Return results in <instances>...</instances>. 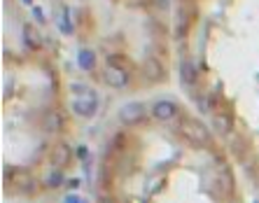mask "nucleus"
I'll list each match as a JSON object with an SVG mask.
<instances>
[{"label":"nucleus","mask_w":259,"mask_h":203,"mask_svg":"<svg viewBox=\"0 0 259 203\" xmlns=\"http://www.w3.org/2000/svg\"><path fill=\"white\" fill-rule=\"evenodd\" d=\"M180 133H182V138H185L189 145H194V147H210L212 145L210 129H208L201 119H196V117H187V119H182Z\"/></svg>","instance_id":"f257e3e1"},{"label":"nucleus","mask_w":259,"mask_h":203,"mask_svg":"<svg viewBox=\"0 0 259 203\" xmlns=\"http://www.w3.org/2000/svg\"><path fill=\"white\" fill-rule=\"evenodd\" d=\"M145 114H147V105L140 101H131V103H126V105H121L117 117H119V124L136 126L145 119Z\"/></svg>","instance_id":"f03ea898"},{"label":"nucleus","mask_w":259,"mask_h":203,"mask_svg":"<svg viewBox=\"0 0 259 203\" xmlns=\"http://www.w3.org/2000/svg\"><path fill=\"white\" fill-rule=\"evenodd\" d=\"M178 114H180V105L175 101H168V98H161V101H157L152 105V117L157 121H163V124L173 121Z\"/></svg>","instance_id":"7ed1b4c3"},{"label":"nucleus","mask_w":259,"mask_h":203,"mask_svg":"<svg viewBox=\"0 0 259 203\" xmlns=\"http://www.w3.org/2000/svg\"><path fill=\"white\" fill-rule=\"evenodd\" d=\"M98 110V96L96 91L91 96H84V98H75L72 101V114H77L82 119H91Z\"/></svg>","instance_id":"20e7f679"},{"label":"nucleus","mask_w":259,"mask_h":203,"mask_svg":"<svg viewBox=\"0 0 259 203\" xmlns=\"http://www.w3.org/2000/svg\"><path fill=\"white\" fill-rule=\"evenodd\" d=\"M103 79H105V84H110L112 89H124L128 84V79H131V75H128V68L110 66L108 63L105 72H103Z\"/></svg>","instance_id":"39448f33"},{"label":"nucleus","mask_w":259,"mask_h":203,"mask_svg":"<svg viewBox=\"0 0 259 203\" xmlns=\"http://www.w3.org/2000/svg\"><path fill=\"white\" fill-rule=\"evenodd\" d=\"M143 75L147 77V82L159 84L166 79V68H163V63L157 56H147V59L143 61Z\"/></svg>","instance_id":"423d86ee"},{"label":"nucleus","mask_w":259,"mask_h":203,"mask_svg":"<svg viewBox=\"0 0 259 203\" xmlns=\"http://www.w3.org/2000/svg\"><path fill=\"white\" fill-rule=\"evenodd\" d=\"M49 159H52V166L63 171V168L70 166V161H72V147L68 143H56L54 147H52V152H49Z\"/></svg>","instance_id":"0eeeda50"},{"label":"nucleus","mask_w":259,"mask_h":203,"mask_svg":"<svg viewBox=\"0 0 259 203\" xmlns=\"http://www.w3.org/2000/svg\"><path fill=\"white\" fill-rule=\"evenodd\" d=\"M40 126H42L47 133H61L63 131V126H66V119H63V114H61L59 110L52 108V110H45Z\"/></svg>","instance_id":"6e6552de"},{"label":"nucleus","mask_w":259,"mask_h":203,"mask_svg":"<svg viewBox=\"0 0 259 203\" xmlns=\"http://www.w3.org/2000/svg\"><path fill=\"white\" fill-rule=\"evenodd\" d=\"M180 82L185 87H194V84L199 82V68L194 66L189 59H182V63H180Z\"/></svg>","instance_id":"1a4fd4ad"},{"label":"nucleus","mask_w":259,"mask_h":203,"mask_svg":"<svg viewBox=\"0 0 259 203\" xmlns=\"http://www.w3.org/2000/svg\"><path fill=\"white\" fill-rule=\"evenodd\" d=\"M212 129L222 136H229L231 129H234V119H231L229 112H215L212 114Z\"/></svg>","instance_id":"9d476101"},{"label":"nucleus","mask_w":259,"mask_h":203,"mask_svg":"<svg viewBox=\"0 0 259 203\" xmlns=\"http://www.w3.org/2000/svg\"><path fill=\"white\" fill-rule=\"evenodd\" d=\"M24 45L30 49V52L40 49V45H42V40H40V33H37V30L33 28L30 24L24 26Z\"/></svg>","instance_id":"9b49d317"},{"label":"nucleus","mask_w":259,"mask_h":203,"mask_svg":"<svg viewBox=\"0 0 259 203\" xmlns=\"http://www.w3.org/2000/svg\"><path fill=\"white\" fill-rule=\"evenodd\" d=\"M77 66L87 72L94 70V68H96V54H94L91 49H79L77 52Z\"/></svg>","instance_id":"f8f14e48"},{"label":"nucleus","mask_w":259,"mask_h":203,"mask_svg":"<svg viewBox=\"0 0 259 203\" xmlns=\"http://www.w3.org/2000/svg\"><path fill=\"white\" fill-rule=\"evenodd\" d=\"M56 24H59V28L66 33V35H70L72 33V24H70V10L68 7H63L61 10V14L56 17Z\"/></svg>","instance_id":"ddd939ff"},{"label":"nucleus","mask_w":259,"mask_h":203,"mask_svg":"<svg viewBox=\"0 0 259 203\" xmlns=\"http://www.w3.org/2000/svg\"><path fill=\"white\" fill-rule=\"evenodd\" d=\"M45 185H47L49 189H56V187H61V185H63V171H59V168H52V173L47 175Z\"/></svg>","instance_id":"4468645a"},{"label":"nucleus","mask_w":259,"mask_h":203,"mask_svg":"<svg viewBox=\"0 0 259 203\" xmlns=\"http://www.w3.org/2000/svg\"><path fill=\"white\" fill-rule=\"evenodd\" d=\"M70 91H72L75 96H77V98H84V96H91V94H94V89L84 87V84H77V82H72V84H70Z\"/></svg>","instance_id":"2eb2a0df"},{"label":"nucleus","mask_w":259,"mask_h":203,"mask_svg":"<svg viewBox=\"0 0 259 203\" xmlns=\"http://www.w3.org/2000/svg\"><path fill=\"white\" fill-rule=\"evenodd\" d=\"M33 17H35V21L40 26L47 24V19H45V12H42V7H40V5H33Z\"/></svg>","instance_id":"dca6fc26"},{"label":"nucleus","mask_w":259,"mask_h":203,"mask_svg":"<svg viewBox=\"0 0 259 203\" xmlns=\"http://www.w3.org/2000/svg\"><path fill=\"white\" fill-rule=\"evenodd\" d=\"M154 7H159V10H168V0H150Z\"/></svg>","instance_id":"f3484780"},{"label":"nucleus","mask_w":259,"mask_h":203,"mask_svg":"<svg viewBox=\"0 0 259 203\" xmlns=\"http://www.w3.org/2000/svg\"><path fill=\"white\" fill-rule=\"evenodd\" d=\"M63 203H84V201H82L79 196H75V194H68L66 201H63Z\"/></svg>","instance_id":"a211bd4d"},{"label":"nucleus","mask_w":259,"mask_h":203,"mask_svg":"<svg viewBox=\"0 0 259 203\" xmlns=\"http://www.w3.org/2000/svg\"><path fill=\"white\" fill-rule=\"evenodd\" d=\"M68 187H70V189H77V187H79V180H68Z\"/></svg>","instance_id":"6ab92c4d"},{"label":"nucleus","mask_w":259,"mask_h":203,"mask_svg":"<svg viewBox=\"0 0 259 203\" xmlns=\"http://www.w3.org/2000/svg\"><path fill=\"white\" fill-rule=\"evenodd\" d=\"M21 3H24V5H33V0H21Z\"/></svg>","instance_id":"aec40b11"}]
</instances>
